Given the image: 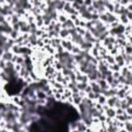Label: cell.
<instances>
[{
	"label": "cell",
	"instance_id": "9",
	"mask_svg": "<svg viewBox=\"0 0 132 132\" xmlns=\"http://www.w3.org/2000/svg\"><path fill=\"white\" fill-rule=\"evenodd\" d=\"M69 37V32L67 29H61L59 32V38L60 39H68Z\"/></svg>",
	"mask_w": 132,
	"mask_h": 132
},
{
	"label": "cell",
	"instance_id": "10",
	"mask_svg": "<svg viewBox=\"0 0 132 132\" xmlns=\"http://www.w3.org/2000/svg\"><path fill=\"white\" fill-rule=\"evenodd\" d=\"M35 93H36V99H38V100H44L47 97L46 94H45V92H43L41 90H37Z\"/></svg>",
	"mask_w": 132,
	"mask_h": 132
},
{
	"label": "cell",
	"instance_id": "5",
	"mask_svg": "<svg viewBox=\"0 0 132 132\" xmlns=\"http://www.w3.org/2000/svg\"><path fill=\"white\" fill-rule=\"evenodd\" d=\"M97 84H98L99 88L101 89V91H105V90H108V89L110 88L109 85L106 82L105 79H98V80H97Z\"/></svg>",
	"mask_w": 132,
	"mask_h": 132
},
{
	"label": "cell",
	"instance_id": "1",
	"mask_svg": "<svg viewBox=\"0 0 132 132\" xmlns=\"http://www.w3.org/2000/svg\"><path fill=\"white\" fill-rule=\"evenodd\" d=\"M60 44L62 45V47L64 48V51L68 52V53L71 52V50H72V47H73V45H74L69 39H61V43H60Z\"/></svg>",
	"mask_w": 132,
	"mask_h": 132
},
{
	"label": "cell",
	"instance_id": "4",
	"mask_svg": "<svg viewBox=\"0 0 132 132\" xmlns=\"http://www.w3.org/2000/svg\"><path fill=\"white\" fill-rule=\"evenodd\" d=\"M93 47V43L91 42H88V41H84L80 45H79V48L84 52H90V50Z\"/></svg>",
	"mask_w": 132,
	"mask_h": 132
},
{
	"label": "cell",
	"instance_id": "6",
	"mask_svg": "<svg viewBox=\"0 0 132 132\" xmlns=\"http://www.w3.org/2000/svg\"><path fill=\"white\" fill-rule=\"evenodd\" d=\"M68 19V15L64 12H58V16H57V22L59 24H64Z\"/></svg>",
	"mask_w": 132,
	"mask_h": 132
},
{
	"label": "cell",
	"instance_id": "17",
	"mask_svg": "<svg viewBox=\"0 0 132 132\" xmlns=\"http://www.w3.org/2000/svg\"><path fill=\"white\" fill-rule=\"evenodd\" d=\"M106 99H107V98L101 94V95L96 99V102H97L98 104H100V105H105V104H106Z\"/></svg>",
	"mask_w": 132,
	"mask_h": 132
},
{
	"label": "cell",
	"instance_id": "13",
	"mask_svg": "<svg viewBox=\"0 0 132 132\" xmlns=\"http://www.w3.org/2000/svg\"><path fill=\"white\" fill-rule=\"evenodd\" d=\"M124 130H126L127 132H132V121H126L124 122Z\"/></svg>",
	"mask_w": 132,
	"mask_h": 132
},
{
	"label": "cell",
	"instance_id": "14",
	"mask_svg": "<svg viewBox=\"0 0 132 132\" xmlns=\"http://www.w3.org/2000/svg\"><path fill=\"white\" fill-rule=\"evenodd\" d=\"M89 54H90L93 58H97V57H99V51H98V47H96V46L93 45V47L90 50Z\"/></svg>",
	"mask_w": 132,
	"mask_h": 132
},
{
	"label": "cell",
	"instance_id": "7",
	"mask_svg": "<svg viewBox=\"0 0 132 132\" xmlns=\"http://www.w3.org/2000/svg\"><path fill=\"white\" fill-rule=\"evenodd\" d=\"M87 126L84 124V122L81 120H77V123H76V130L78 132H86L87 130Z\"/></svg>",
	"mask_w": 132,
	"mask_h": 132
},
{
	"label": "cell",
	"instance_id": "2",
	"mask_svg": "<svg viewBox=\"0 0 132 132\" xmlns=\"http://www.w3.org/2000/svg\"><path fill=\"white\" fill-rule=\"evenodd\" d=\"M82 38H84V41H88V42H91V43H93V44L98 41V40L90 33V31H88V30H86V33L84 34Z\"/></svg>",
	"mask_w": 132,
	"mask_h": 132
},
{
	"label": "cell",
	"instance_id": "8",
	"mask_svg": "<svg viewBox=\"0 0 132 132\" xmlns=\"http://www.w3.org/2000/svg\"><path fill=\"white\" fill-rule=\"evenodd\" d=\"M12 57H13V54H12L10 51H9V52H5V53L2 55L1 60H3L4 62H9V61H11Z\"/></svg>",
	"mask_w": 132,
	"mask_h": 132
},
{
	"label": "cell",
	"instance_id": "22",
	"mask_svg": "<svg viewBox=\"0 0 132 132\" xmlns=\"http://www.w3.org/2000/svg\"><path fill=\"white\" fill-rule=\"evenodd\" d=\"M0 61H1V58H0Z\"/></svg>",
	"mask_w": 132,
	"mask_h": 132
},
{
	"label": "cell",
	"instance_id": "16",
	"mask_svg": "<svg viewBox=\"0 0 132 132\" xmlns=\"http://www.w3.org/2000/svg\"><path fill=\"white\" fill-rule=\"evenodd\" d=\"M116 100H117V97H116V96L107 98V99H106V105H107L108 107H112V108H113V105H114Z\"/></svg>",
	"mask_w": 132,
	"mask_h": 132
},
{
	"label": "cell",
	"instance_id": "12",
	"mask_svg": "<svg viewBox=\"0 0 132 132\" xmlns=\"http://www.w3.org/2000/svg\"><path fill=\"white\" fill-rule=\"evenodd\" d=\"M60 43H61V39L59 38V37H57V38H52L51 39V46L52 47H54V48H56L58 45H60Z\"/></svg>",
	"mask_w": 132,
	"mask_h": 132
},
{
	"label": "cell",
	"instance_id": "21",
	"mask_svg": "<svg viewBox=\"0 0 132 132\" xmlns=\"http://www.w3.org/2000/svg\"><path fill=\"white\" fill-rule=\"evenodd\" d=\"M0 132H12V131H10V130H8L6 128H3V129H0Z\"/></svg>",
	"mask_w": 132,
	"mask_h": 132
},
{
	"label": "cell",
	"instance_id": "3",
	"mask_svg": "<svg viewBox=\"0 0 132 132\" xmlns=\"http://www.w3.org/2000/svg\"><path fill=\"white\" fill-rule=\"evenodd\" d=\"M89 86L91 87V90L94 94H101V89L99 88L97 81H89Z\"/></svg>",
	"mask_w": 132,
	"mask_h": 132
},
{
	"label": "cell",
	"instance_id": "11",
	"mask_svg": "<svg viewBox=\"0 0 132 132\" xmlns=\"http://www.w3.org/2000/svg\"><path fill=\"white\" fill-rule=\"evenodd\" d=\"M103 60L107 63V65H112V64H114V57L110 56L109 54H107V55L103 58Z\"/></svg>",
	"mask_w": 132,
	"mask_h": 132
},
{
	"label": "cell",
	"instance_id": "20",
	"mask_svg": "<svg viewBox=\"0 0 132 132\" xmlns=\"http://www.w3.org/2000/svg\"><path fill=\"white\" fill-rule=\"evenodd\" d=\"M62 28H61V24H59L58 22H56V24H55V27H54V31L55 32H57L58 34H59V32H60V30H61Z\"/></svg>",
	"mask_w": 132,
	"mask_h": 132
},
{
	"label": "cell",
	"instance_id": "19",
	"mask_svg": "<svg viewBox=\"0 0 132 132\" xmlns=\"http://www.w3.org/2000/svg\"><path fill=\"white\" fill-rule=\"evenodd\" d=\"M80 52H81V50L79 48V46H78V45H73V47H72V50H71L70 54H71L72 56H75V55L80 54Z\"/></svg>",
	"mask_w": 132,
	"mask_h": 132
},
{
	"label": "cell",
	"instance_id": "18",
	"mask_svg": "<svg viewBox=\"0 0 132 132\" xmlns=\"http://www.w3.org/2000/svg\"><path fill=\"white\" fill-rule=\"evenodd\" d=\"M24 63H25V57H24V56H21V55H16V58H15V62H14V64L23 65Z\"/></svg>",
	"mask_w": 132,
	"mask_h": 132
},
{
	"label": "cell",
	"instance_id": "15",
	"mask_svg": "<svg viewBox=\"0 0 132 132\" xmlns=\"http://www.w3.org/2000/svg\"><path fill=\"white\" fill-rule=\"evenodd\" d=\"M88 85H89V82H77V81H76L75 88L80 92V91H85V89L87 88Z\"/></svg>",
	"mask_w": 132,
	"mask_h": 132
}]
</instances>
